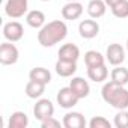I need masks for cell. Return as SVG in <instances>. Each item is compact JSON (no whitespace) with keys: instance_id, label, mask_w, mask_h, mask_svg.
Wrapping results in <instances>:
<instances>
[{"instance_id":"cell-9","label":"cell","mask_w":128,"mask_h":128,"mask_svg":"<svg viewBox=\"0 0 128 128\" xmlns=\"http://www.w3.org/2000/svg\"><path fill=\"white\" fill-rule=\"evenodd\" d=\"M78 33L84 39H92L100 33V24L94 20H83L78 24Z\"/></svg>"},{"instance_id":"cell-15","label":"cell","mask_w":128,"mask_h":128,"mask_svg":"<svg viewBox=\"0 0 128 128\" xmlns=\"http://www.w3.org/2000/svg\"><path fill=\"white\" fill-rule=\"evenodd\" d=\"M26 23L33 27V29H41L44 24H45V15L42 11L39 9H33V11H29L26 14Z\"/></svg>"},{"instance_id":"cell-5","label":"cell","mask_w":128,"mask_h":128,"mask_svg":"<svg viewBox=\"0 0 128 128\" xmlns=\"http://www.w3.org/2000/svg\"><path fill=\"white\" fill-rule=\"evenodd\" d=\"M57 104L62 107V108H72L74 106H77V102L80 101V98L72 92V89L68 86V88H62L59 92H57Z\"/></svg>"},{"instance_id":"cell-24","label":"cell","mask_w":128,"mask_h":128,"mask_svg":"<svg viewBox=\"0 0 128 128\" xmlns=\"http://www.w3.org/2000/svg\"><path fill=\"white\" fill-rule=\"evenodd\" d=\"M113 125L116 128H128V112H126V108L125 110H119L114 114Z\"/></svg>"},{"instance_id":"cell-18","label":"cell","mask_w":128,"mask_h":128,"mask_svg":"<svg viewBox=\"0 0 128 128\" xmlns=\"http://www.w3.org/2000/svg\"><path fill=\"white\" fill-rule=\"evenodd\" d=\"M88 77L95 83H102L108 77V70H107L106 65L90 66V68H88Z\"/></svg>"},{"instance_id":"cell-1","label":"cell","mask_w":128,"mask_h":128,"mask_svg":"<svg viewBox=\"0 0 128 128\" xmlns=\"http://www.w3.org/2000/svg\"><path fill=\"white\" fill-rule=\"evenodd\" d=\"M68 35V27L65 24V21L62 20H54V21H50L47 24H44L39 32H38V42L48 48V47H53L56 45L57 42L63 41Z\"/></svg>"},{"instance_id":"cell-25","label":"cell","mask_w":128,"mask_h":128,"mask_svg":"<svg viewBox=\"0 0 128 128\" xmlns=\"http://www.w3.org/2000/svg\"><path fill=\"white\" fill-rule=\"evenodd\" d=\"M89 128H112V124L104 116H94L89 120Z\"/></svg>"},{"instance_id":"cell-14","label":"cell","mask_w":128,"mask_h":128,"mask_svg":"<svg viewBox=\"0 0 128 128\" xmlns=\"http://www.w3.org/2000/svg\"><path fill=\"white\" fill-rule=\"evenodd\" d=\"M54 70H56L57 76H60V77H72L77 71V62H68V60L57 59Z\"/></svg>"},{"instance_id":"cell-4","label":"cell","mask_w":128,"mask_h":128,"mask_svg":"<svg viewBox=\"0 0 128 128\" xmlns=\"http://www.w3.org/2000/svg\"><path fill=\"white\" fill-rule=\"evenodd\" d=\"M29 0H8L5 5V14L9 18H21L27 14Z\"/></svg>"},{"instance_id":"cell-3","label":"cell","mask_w":128,"mask_h":128,"mask_svg":"<svg viewBox=\"0 0 128 128\" xmlns=\"http://www.w3.org/2000/svg\"><path fill=\"white\" fill-rule=\"evenodd\" d=\"M18 57H20L18 48L11 41L3 42L0 45V63L2 65H14L18 62Z\"/></svg>"},{"instance_id":"cell-6","label":"cell","mask_w":128,"mask_h":128,"mask_svg":"<svg viewBox=\"0 0 128 128\" xmlns=\"http://www.w3.org/2000/svg\"><path fill=\"white\" fill-rule=\"evenodd\" d=\"M33 114L38 120H44L47 118H51L54 114V106L50 100L47 98H41L36 101L35 107H33Z\"/></svg>"},{"instance_id":"cell-27","label":"cell","mask_w":128,"mask_h":128,"mask_svg":"<svg viewBox=\"0 0 128 128\" xmlns=\"http://www.w3.org/2000/svg\"><path fill=\"white\" fill-rule=\"evenodd\" d=\"M104 2H106V5H107L108 8H113L116 3H119V2H120V0H104Z\"/></svg>"},{"instance_id":"cell-17","label":"cell","mask_w":128,"mask_h":128,"mask_svg":"<svg viewBox=\"0 0 128 128\" xmlns=\"http://www.w3.org/2000/svg\"><path fill=\"white\" fill-rule=\"evenodd\" d=\"M106 9H107V5L104 0H90L88 3V14L90 18H101L104 14H106Z\"/></svg>"},{"instance_id":"cell-13","label":"cell","mask_w":128,"mask_h":128,"mask_svg":"<svg viewBox=\"0 0 128 128\" xmlns=\"http://www.w3.org/2000/svg\"><path fill=\"white\" fill-rule=\"evenodd\" d=\"M70 88L72 89V92H74L80 100L86 98V96L90 94V86H89L88 80H84V78H82V77H74V78L71 80V83H70Z\"/></svg>"},{"instance_id":"cell-2","label":"cell","mask_w":128,"mask_h":128,"mask_svg":"<svg viewBox=\"0 0 128 128\" xmlns=\"http://www.w3.org/2000/svg\"><path fill=\"white\" fill-rule=\"evenodd\" d=\"M101 95H102V100L110 104L112 107L118 108V110H125L128 108V90L114 83V82H107L104 83L102 89H101Z\"/></svg>"},{"instance_id":"cell-30","label":"cell","mask_w":128,"mask_h":128,"mask_svg":"<svg viewBox=\"0 0 128 128\" xmlns=\"http://www.w3.org/2000/svg\"><path fill=\"white\" fill-rule=\"evenodd\" d=\"M42 2H50V0H42Z\"/></svg>"},{"instance_id":"cell-22","label":"cell","mask_w":128,"mask_h":128,"mask_svg":"<svg viewBox=\"0 0 128 128\" xmlns=\"http://www.w3.org/2000/svg\"><path fill=\"white\" fill-rule=\"evenodd\" d=\"M110 80L120 84V86H125L128 83V70L118 65L116 68H113V71L110 72Z\"/></svg>"},{"instance_id":"cell-8","label":"cell","mask_w":128,"mask_h":128,"mask_svg":"<svg viewBox=\"0 0 128 128\" xmlns=\"http://www.w3.org/2000/svg\"><path fill=\"white\" fill-rule=\"evenodd\" d=\"M106 59L108 60L110 65L118 66L122 65L125 60V50L120 44H110L106 50Z\"/></svg>"},{"instance_id":"cell-10","label":"cell","mask_w":128,"mask_h":128,"mask_svg":"<svg viewBox=\"0 0 128 128\" xmlns=\"http://www.w3.org/2000/svg\"><path fill=\"white\" fill-rule=\"evenodd\" d=\"M57 56H59L60 60L77 62L78 57H80V48H78L76 44H72V42H70V44H63V45L59 48Z\"/></svg>"},{"instance_id":"cell-11","label":"cell","mask_w":128,"mask_h":128,"mask_svg":"<svg viewBox=\"0 0 128 128\" xmlns=\"http://www.w3.org/2000/svg\"><path fill=\"white\" fill-rule=\"evenodd\" d=\"M84 8L80 2H68L65 6L62 8V17L65 20H70V21H74L77 18L82 17Z\"/></svg>"},{"instance_id":"cell-28","label":"cell","mask_w":128,"mask_h":128,"mask_svg":"<svg viewBox=\"0 0 128 128\" xmlns=\"http://www.w3.org/2000/svg\"><path fill=\"white\" fill-rule=\"evenodd\" d=\"M68 2H80V0H68Z\"/></svg>"},{"instance_id":"cell-16","label":"cell","mask_w":128,"mask_h":128,"mask_svg":"<svg viewBox=\"0 0 128 128\" xmlns=\"http://www.w3.org/2000/svg\"><path fill=\"white\" fill-rule=\"evenodd\" d=\"M45 86H47V84H44V83H39V82H35V80H29L27 84H26L24 92H26V95H27L29 98L38 100V98H41L42 94L45 92Z\"/></svg>"},{"instance_id":"cell-29","label":"cell","mask_w":128,"mask_h":128,"mask_svg":"<svg viewBox=\"0 0 128 128\" xmlns=\"http://www.w3.org/2000/svg\"><path fill=\"white\" fill-rule=\"evenodd\" d=\"M126 51H128V39H126Z\"/></svg>"},{"instance_id":"cell-26","label":"cell","mask_w":128,"mask_h":128,"mask_svg":"<svg viewBox=\"0 0 128 128\" xmlns=\"http://www.w3.org/2000/svg\"><path fill=\"white\" fill-rule=\"evenodd\" d=\"M41 126L42 128H59L60 126V122L51 116V118H47V119L41 120Z\"/></svg>"},{"instance_id":"cell-7","label":"cell","mask_w":128,"mask_h":128,"mask_svg":"<svg viewBox=\"0 0 128 128\" xmlns=\"http://www.w3.org/2000/svg\"><path fill=\"white\" fill-rule=\"evenodd\" d=\"M24 35V29H23V24L18 23V21H8L5 23L3 26V36L6 41H11V42H17L23 38Z\"/></svg>"},{"instance_id":"cell-20","label":"cell","mask_w":128,"mask_h":128,"mask_svg":"<svg viewBox=\"0 0 128 128\" xmlns=\"http://www.w3.org/2000/svg\"><path fill=\"white\" fill-rule=\"evenodd\" d=\"M29 80H35V82L48 84V83L51 82V74H50V71H48L47 68L36 66V68H33V70L29 72Z\"/></svg>"},{"instance_id":"cell-19","label":"cell","mask_w":128,"mask_h":128,"mask_svg":"<svg viewBox=\"0 0 128 128\" xmlns=\"http://www.w3.org/2000/svg\"><path fill=\"white\" fill-rule=\"evenodd\" d=\"M29 125V116L24 112H14L9 116L8 128H26Z\"/></svg>"},{"instance_id":"cell-21","label":"cell","mask_w":128,"mask_h":128,"mask_svg":"<svg viewBox=\"0 0 128 128\" xmlns=\"http://www.w3.org/2000/svg\"><path fill=\"white\" fill-rule=\"evenodd\" d=\"M104 56L96 51V50H89L84 53V63L86 66L90 68V66H98V65H104Z\"/></svg>"},{"instance_id":"cell-23","label":"cell","mask_w":128,"mask_h":128,"mask_svg":"<svg viewBox=\"0 0 128 128\" xmlns=\"http://www.w3.org/2000/svg\"><path fill=\"white\" fill-rule=\"evenodd\" d=\"M110 9L116 18H126L128 17V0H120L119 3H116Z\"/></svg>"},{"instance_id":"cell-12","label":"cell","mask_w":128,"mask_h":128,"mask_svg":"<svg viewBox=\"0 0 128 128\" xmlns=\"http://www.w3.org/2000/svg\"><path fill=\"white\" fill-rule=\"evenodd\" d=\"M62 124L65 128H84L86 126V119L80 112H68L63 116Z\"/></svg>"}]
</instances>
